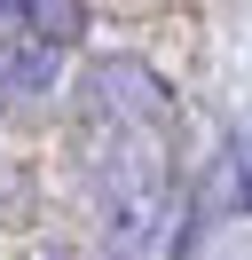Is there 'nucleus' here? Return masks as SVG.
Segmentation results:
<instances>
[{
  "mask_svg": "<svg viewBox=\"0 0 252 260\" xmlns=\"http://www.w3.org/2000/svg\"><path fill=\"white\" fill-rule=\"evenodd\" d=\"M87 205L103 260H158L166 229V134H94L87 142Z\"/></svg>",
  "mask_w": 252,
  "mask_h": 260,
  "instance_id": "obj_1",
  "label": "nucleus"
},
{
  "mask_svg": "<svg viewBox=\"0 0 252 260\" xmlns=\"http://www.w3.org/2000/svg\"><path fill=\"white\" fill-rule=\"evenodd\" d=\"M236 174H244V205H252V134H244V150H236Z\"/></svg>",
  "mask_w": 252,
  "mask_h": 260,
  "instance_id": "obj_5",
  "label": "nucleus"
},
{
  "mask_svg": "<svg viewBox=\"0 0 252 260\" xmlns=\"http://www.w3.org/2000/svg\"><path fill=\"white\" fill-rule=\"evenodd\" d=\"M55 260H71V252H55Z\"/></svg>",
  "mask_w": 252,
  "mask_h": 260,
  "instance_id": "obj_6",
  "label": "nucleus"
},
{
  "mask_svg": "<svg viewBox=\"0 0 252 260\" xmlns=\"http://www.w3.org/2000/svg\"><path fill=\"white\" fill-rule=\"evenodd\" d=\"M79 111L94 134H166L173 118V87L158 79L134 55H103V63L79 79Z\"/></svg>",
  "mask_w": 252,
  "mask_h": 260,
  "instance_id": "obj_2",
  "label": "nucleus"
},
{
  "mask_svg": "<svg viewBox=\"0 0 252 260\" xmlns=\"http://www.w3.org/2000/svg\"><path fill=\"white\" fill-rule=\"evenodd\" d=\"M16 32L71 48V40H87V0H16Z\"/></svg>",
  "mask_w": 252,
  "mask_h": 260,
  "instance_id": "obj_4",
  "label": "nucleus"
},
{
  "mask_svg": "<svg viewBox=\"0 0 252 260\" xmlns=\"http://www.w3.org/2000/svg\"><path fill=\"white\" fill-rule=\"evenodd\" d=\"M63 79V48H47V40H0V103H32L47 95V87Z\"/></svg>",
  "mask_w": 252,
  "mask_h": 260,
  "instance_id": "obj_3",
  "label": "nucleus"
}]
</instances>
